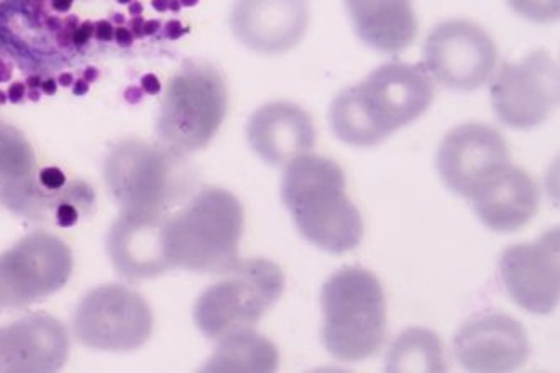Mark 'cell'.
Here are the masks:
<instances>
[{
    "label": "cell",
    "mask_w": 560,
    "mask_h": 373,
    "mask_svg": "<svg viewBox=\"0 0 560 373\" xmlns=\"http://www.w3.org/2000/svg\"><path fill=\"white\" fill-rule=\"evenodd\" d=\"M432 101L433 82L423 66L390 62L335 97L331 129L351 147H376L417 121Z\"/></svg>",
    "instance_id": "6da1fadb"
},
{
    "label": "cell",
    "mask_w": 560,
    "mask_h": 373,
    "mask_svg": "<svg viewBox=\"0 0 560 373\" xmlns=\"http://www.w3.org/2000/svg\"><path fill=\"white\" fill-rule=\"evenodd\" d=\"M281 198L303 238L323 252L343 255L362 242V214L334 160L310 153L294 158L284 170Z\"/></svg>",
    "instance_id": "7a4b0ae2"
},
{
    "label": "cell",
    "mask_w": 560,
    "mask_h": 373,
    "mask_svg": "<svg viewBox=\"0 0 560 373\" xmlns=\"http://www.w3.org/2000/svg\"><path fill=\"white\" fill-rule=\"evenodd\" d=\"M245 211L223 188H205L176 217L167 218L164 246L171 270L224 275L238 264Z\"/></svg>",
    "instance_id": "3957f363"
},
{
    "label": "cell",
    "mask_w": 560,
    "mask_h": 373,
    "mask_svg": "<svg viewBox=\"0 0 560 373\" xmlns=\"http://www.w3.org/2000/svg\"><path fill=\"white\" fill-rule=\"evenodd\" d=\"M104 182L121 211L167 214L195 186L186 154L164 144L122 139L104 161Z\"/></svg>",
    "instance_id": "277c9868"
},
{
    "label": "cell",
    "mask_w": 560,
    "mask_h": 373,
    "mask_svg": "<svg viewBox=\"0 0 560 373\" xmlns=\"http://www.w3.org/2000/svg\"><path fill=\"white\" fill-rule=\"evenodd\" d=\"M322 338L341 362H360L382 349L387 334V302L378 278L365 268L347 267L322 290Z\"/></svg>",
    "instance_id": "5b68a950"
},
{
    "label": "cell",
    "mask_w": 560,
    "mask_h": 373,
    "mask_svg": "<svg viewBox=\"0 0 560 373\" xmlns=\"http://www.w3.org/2000/svg\"><path fill=\"white\" fill-rule=\"evenodd\" d=\"M230 106L226 81L210 62L188 61L164 91L156 132L161 144L182 154L210 147Z\"/></svg>",
    "instance_id": "8992f818"
},
{
    "label": "cell",
    "mask_w": 560,
    "mask_h": 373,
    "mask_svg": "<svg viewBox=\"0 0 560 373\" xmlns=\"http://www.w3.org/2000/svg\"><path fill=\"white\" fill-rule=\"evenodd\" d=\"M224 275L195 305L196 327L211 340L255 327L283 295V271L265 258L240 260Z\"/></svg>",
    "instance_id": "52a82bcc"
},
{
    "label": "cell",
    "mask_w": 560,
    "mask_h": 373,
    "mask_svg": "<svg viewBox=\"0 0 560 373\" xmlns=\"http://www.w3.org/2000/svg\"><path fill=\"white\" fill-rule=\"evenodd\" d=\"M72 330L88 349L135 352L153 334V312L150 303L125 284H101L79 302Z\"/></svg>",
    "instance_id": "ba28073f"
},
{
    "label": "cell",
    "mask_w": 560,
    "mask_h": 373,
    "mask_svg": "<svg viewBox=\"0 0 560 373\" xmlns=\"http://www.w3.org/2000/svg\"><path fill=\"white\" fill-rule=\"evenodd\" d=\"M74 268L59 236L34 232L0 253V310L22 308L65 289Z\"/></svg>",
    "instance_id": "9c48e42d"
},
{
    "label": "cell",
    "mask_w": 560,
    "mask_h": 373,
    "mask_svg": "<svg viewBox=\"0 0 560 373\" xmlns=\"http://www.w3.org/2000/svg\"><path fill=\"white\" fill-rule=\"evenodd\" d=\"M490 100L497 118L509 128L542 125L559 103L557 62L540 49L524 61L502 66L490 84Z\"/></svg>",
    "instance_id": "30bf717a"
},
{
    "label": "cell",
    "mask_w": 560,
    "mask_h": 373,
    "mask_svg": "<svg viewBox=\"0 0 560 373\" xmlns=\"http://www.w3.org/2000/svg\"><path fill=\"white\" fill-rule=\"evenodd\" d=\"M497 47L480 25L447 21L436 25L423 46V68L448 90H479L492 78Z\"/></svg>",
    "instance_id": "8fae6325"
},
{
    "label": "cell",
    "mask_w": 560,
    "mask_h": 373,
    "mask_svg": "<svg viewBox=\"0 0 560 373\" xmlns=\"http://www.w3.org/2000/svg\"><path fill=\"white\" fill-rule=\"evenodd\" d=\"M559 228L539 242L514 245L500 258V277L511 299L528 313L549 315L560 295Z\"/></svg>",
    "instance_id": "7c38bea8"
},
{
    "label": "cell",
    "mask_w": 560,
    "mask_h": 373,
    "mask_svg": "<svg viewBox=\"0 0 560 373\" xmlns=\"http://www.w3.org/2000/svg\"><path fill=\"white\" fill-rule=\"evenodd\" d=\"M508 141L497 129L468 123L452 129L440 144L436 170L451 191L470 198L497 170L509 164Z\"/></svg>",
    "instance_id": "4fadbf2b"
},
{
    "label": "cell",
    "mask_w": 560,
    "mask_h": 373,
    "mask_svg": "<svg viewBox=\"0 0 560 373\" xmlns=\"http://www.w3.org/2000/svg\"><path fill=\"white\" fill-rule=\"evenodd\" d=\"M236 39L253 53L281 56L302 43L310 25L306 0H236L231 9Z\"/></svg>",
    "instance_id": "5bb4252c"
},
{
    "label": "cell",
    "mask_w": 560,
    "mask_h": 373,
    "mask_svg": "<svg viewBox=\"0 0 560 373\" xmlns=\"http://www.w3.org/2000/svg\"><path fill=\"white\" fill-rule=\"evenodd\" d=\"M454 349L468 372H514L530 355L527 331L504 313L471 318L455 335Z\"/></svg>",
    "instance_id": "9a60e30c"
},
{
    "label": "cell",
    "mask_w": 560,
    "mask_h": 373,
    "mask_svg": "<svg viewBox=\"0 0 560 373\" xmlns=\"http://www.w3.org/2000/svg\"><path fill=\"white\" fill-rule=\"evenodd\" d=\"M167 218L170 214L121 211L107 235V252L117 273L142 281L171 270L164 246Z\"/></svg>",
    "instance_id": "2e32d148"
},
{
    "label": "cell",
    "mask_w": 560,
    "mask_h": 373,
    "mask_svg": "<svg viewBox=\"0 0 560 373\" xmlns=\"http://www.w3.org/2000/svg\"><path fill=\"white\" fill-rule=\"evenodd\" d=\"M68 357V330L46 313L0 327V373L59 372Z\"/></svg>",
    "instance_id": "e0dca14e"
},
{
    "label": "cell",
    "mask_w": 560,
    "mask_h": 373,
    "mask_svg": "<svg viewBox=\"0 0 560 373\" xmlns=\"http://www.w3.org/2000/svg\"><path fill=\"white\" fill-rule=\"evenodd\" d=\"M246 135L252 150L271 166H287L294 158L310 153L316 141L312 116L287 101L265 104L253 113Z\"/></svg>",
    "instance_id": "ac0fdd59"
},
{
    "label": "cell",
    "mask_w": 560,
    "mask_h": 373,
    "mask_svg": "<svg viewBox=\"0 0 560 373\" xmlns=\"http://www.w3.org/2000/svg\"><path fill=\"white\" fill-rule=\"evenodd\" d=\"M479 220L497 233H514L536 217L539 189L527 171L500 167L470 196Z\"/></svg>",
    "instance_id": "d6986e66"
},
{
    "label": "cell",
    "mask_w": 560,
    "mask_h": 373,
    "mask_svg": "<svg viewBox=\"0 0 560 373\" xmlns=\"http://www.w3.org/2000/svg\"><path fill=\"white\" fill-rule=\"evenodd\" d=\"M357 36L385 54H398L416 40V11L411 0H345Z\"/></svg>",
    "instance_id": "ffe728a7"
},
{
    "label": "cell",
    "mask_w": 560,
    "mask_h": 373,
    "mask_svg": "<svg viewBox=\"0 0 560 373\" xmlns=\"http://www.w3.org/2000/svg\"><path fill=\"white\" fill-rule=\"evenodd\" d=\"M40 198L39 171L31 142L14 126L0 123V203L12 213L27 217Z\"/></svg>",
    "instance_id": "44dd1931"
},
{
    "label": "cell",
    "mask_w": 560,
    "mask_h": 373,
    "mask_svg": "<svg viewBox=\"0 0 560 373\" xmlns=\"http://www.w3.org/2000/svg\"><path fill=\"white\" fill-rule=\"evenodd\" d=\"M280 353L273 341L252 328L233 331L220 338L217 352L202 366V372L270 373L278 369Z\"/></svg>",
    "instance_id": "7402d4cb"
},
{
    "label": "cell",
    "mask_w": 560,
    "mask_h": 373,
    "mask_svg": "<svg viewBox=\"0 0 560 373\" xmlns=\"http://www.w3.org/2000/svg\"><path fill=\"white\" fill-rule=\"evenodd\" d=\"M387 370L397 372H445L444 346L435 331L408 328L392 346Z\"/></svg>",
    "instance_id": "603a6c76"
},
{
    "label": "cell",
    "mask_w": 560,
    "mask_h": 373,
    "mask_svg": "<svg viewBox=\"0 0 560 373\" xmlns=\"http://www.w3.org/2000/svg\"><path fill=\"white\" fill-rule=\"evenodd\" d=\"M509 8L527 21L547 24L559 19L560 0H508Z\"/></svg>",
    "instance_id": "cb8c5ba5"
},
{
    "label": "cell",
    "mask_w": 560,
    "mask_h": 373,
    "mask_svg": "<svg viewBox=\"0 0 560 373\" xmlns=\"http://www.w3.org/2000/svg\"><path fill=\"white\" fill-rule=\"evenodd\" d=\"M39 183L49 191H59V189L65 188L68 179L59 167H44L39 171Z\"/></svg>",
    "instance_id": "d4e9b609"
},
{
    "label": "cell",
    "mask_w": 560,
    "mask_h": 373,
    "mask_svg": "<svg viewBox=\"0 0 560 373\" xmlns=\"http://www.w3.org/2000/svg\"><path fill=\"white\" fill-rule=\"evenodd\" d=\"M79 220V211L74 205L62 203L57 208V223L61 226H72Z\"/></svg>",
    "instance_id": "484cf974"
},
{
    "label": "cell",
    "mask_w": 560,
    "mask_h": 373,
    "mask_svg": "<svg viewBox=\"0 0 560 373\" xmlns=\"http://www.w3.org/2000/svg\"><path fill=\"white\" fill-rule=\"evenodd\" d=\"M94 36L97 39L103 40V43H107V40L113 39L114 28L110 25V22L100 21L96 25H94Z\"/></svg>",
    "instance_id": "4316f807"
},
{
    "label": "cell",
    "mask_w": 560,
    "mask_h": 373,
    "mask_svg": "<svg viewBox=\"0 0 560 373\" xmlns=\"http://www.w3.org/2000/svg\"><path fill=\"white\" fill-rule=\"evenodd\" d=\"M142 90L148 94H158L161 90L160 81L156 75L148 74L142 78Z\"/></svg>",
    "instance_id": "83f0119b"
},
{
    "label": "cell",
    "mask_w": 560,
    "mask_h": 373,
    "mask_svg": "<svg viewBox=\"0 0 560 373\" xmlns=\"http://www.w3.org/2000/svg\"><path fill=\"white\" fill-rule=\"evenodd\" d=\"M116 40L119 46H131L132 44V34L131 31H128V28L119 27L116 31Z\"/></svg>",
    "instance_id": "f1b7e54d"
},
{
    "label": "cell",
    "mask_w": 560,
    "mask_h": 373,
    "mask_svg": "<svg viewBox=\"0 0 560 373\" xmlns=\"http://www.w3.org/2000/svg\"><path fill=\"white\" fill-rule=\"evenodd\" d=\"M91 36H94V27L91 24H84L79 31L78 36H75V43L84 44L91 39Z\"/></svg>",
    "instance_id": "f546056e"
},
{
    "label": "cell",
    "mask_w": 560,
    "mask_h": 373,
    "mask_svg": "<svg viewBox=\"0 0 560 373\" xmlns=\"http://www.w3.org/2000/svg\"><path fill=\"white\" fill-rule=\"evenodd\" d=\"M74 0H52V5L56 11L68 12L72 8Z\"/></svg>",
    "instance_id": "4dcf8cb0"
},
{
    "label": "cell",
    "mask_w": 560,
    "mask_h": 373,
    "mask_svg": "<svg viewBox=\"0 0 560 373\" xmlns=\"http://www.w3.org/2000/svg\"><path fill=\"white\" fill-rule=\"evenodd\" d=\"M158 28H160V22H158V21L144 22V34H154V33H156Z\"/></svg>",
    "instance_id": "1f68e13d"
},
{
    "label": "cell",
    "mask_w": 560,
    "mask_h": 373,
    "mask_svg": "<svg viewBox=\"0 0 560 373\" xmlns=\"http://www.w3.org/2000/svg\"><path fill=\"white\" fill-rule=\"evenodd\" d=\"M154 8H156L158 11H166L167 0H154Z\"/></svg>",
    "instance_id": "d6a6232c"
},
{
    "label": "cell",
    "mask_w": 560,
    "mask_h": 373,
    "mask_svg": "<svg viewBox=\"0 0 560 373\" xmlns=\"http://www.w3.org/2000/svg\"><path fill=\"white\" fill-rule=\"evenodd\" d=\"M117 2H121V4H128V2H131V0H117Z\"/></svg>",
    "instance_id": "836d02e7"
},
{
    "label": "cell",
    "mask_w": 560,
    "mask_h": 373,
    "mask_svg": "<svg viewBox=\"0 0 560 373\" xmlns=\"http://www.w3.org/2000/svg\"><path fill=\"white\" fill-rule=\"evenodd\" d=\"M0 123H2V121H0Z\"/></svg>",
    "instance_id": "e575fe53"
}]
</instances>
